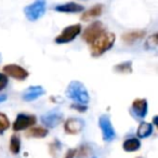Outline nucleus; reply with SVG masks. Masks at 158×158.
<instances>
[{
	"label": "nucleus",
	"mask_w": 158,
	"mask_h": 158,
	"mask_svg": "<svg viewBox=\"0 0 158 158\" xmlns=\"http://www.w3.org/2000/svg\"><path fill=\"white\" fill-rule=\"evenodd\" d=\"M66 97L76 102V104H88L90 97L84 85L79 81H72L66 88Z\"/></svg>",
	"instance_id": "1"
},
{
	"label": "nucleus",
	"mask_w": 158,
	"mask_h": 158,
	"mask_svg": "<svg viewBox=\"0 0 158 158\" xmlns=\"http://www.w3.org/2000/svg\"><path fill=\"white\" fill-rule=\"evenodd\" d=\"M115 41H116V35L113 32H104L100 38H97L92 44H91V55L92 57H100L110 51L113 48Z\"/></svg>",
	"instance_id": "2"
},
{
	"label": "nucleus",
	"mask_w": 158,
	"mask_h": 158,
	"mask_svg": "<svg viewBox=\"0 0 158 158\" xmlns=\"http://www.w3.org/2000/svg\"><path fill=\"white\" fill-rule=\"evenodd\" d=\"M47 2L46 0H35L33 3L24 8V14L26 19L30 22H36L41 19L46 13Z\"/></svg>",
	"instance_id": "3"
},
{
	"label": "nucleus",
	"mask_w": 158,
	"mask_h": 158,
	"mask_svg": "<svg viewBox=\"0 0 158 158\" xmlns=\"http://www.w3.org/2000/svg\"><path fill=\"white\" fill-rule=\"evenodd\" d=\"M104 32H106V28L104 27L102 22H93L82 32V39L89 44H92L97 38H100Z\"/></svg>",
	"instance_id": "4"
},
{
	"label": "nucleus",
	"mask_w": 158,
	"mask_h": 158,
	"mask_svg": "<svg viewBox=\"0 0 158 158\" xmlns=\"http://www.w3.org/2000/svg\"><path fill=\"white\" fill-rule=\"evenodd\" d=\"M81 32V25L79 24H75V25H70L65 27L61 31L59 35L55 38V43L57 44H65L70 43V42L74 41L77 37Z\"/></svg>",
	"instance_id": "5"
},
{
	"label": "nucleus",
	"mask_w": 158,
	"mask_h": 158,
	"mask_svg": "<svg viewBox=\"0 0 158 158\" xmlns=\"http://www.w3.org/2000/svg\"><path fill=\"white\" fill-rule=\"evenodd\" d=\"M99 126L102 131V138L105 142H112L116 138V131L108 115L103 114L99 117Z\"/></svg>",
	"instance_id": "6"
},
{
	"label": "nucleus",
	"mask_w": 158,
	"mask_h": 158,
	"mask_svg": "<svg viewBox=\"0 0 158 158\" xmlns=\"http://www.w3.org/2000/svg\"><path fill=\"white\" fill-rule=\"evenodd\" d=\"M37 123V117L32 114H24L21 113L16 116L14 123L12 125V129L14 131H22L30 128Z\"/></svg>",
	"instance_id": "7"
},
{
	"label": "nucleus",
	"mask_w": 158,
	"mask_h": 158,
	"mask_svg": "<svg viewBox=\"0 0 158 158\" xmlns=\"http://www.w3.org/2000/svg\"><path fill=\"white\" fill-rule=\"evenodd\" d=\"M3 71L7 75L17 80V81H24L29 77V73L25 68L16 64H9L3 67Z\"/></svg>",
	"instance_id": "8"
},
{
	"label": "nucleus",
	"mask_w": 158,
	"mask_h": 158,
	"mask_svg": "<svg viewBox=\"0 0 158 158\" xmlns=\"http://www.w3.org/2000/svg\"><path fill=\"white\" fill-rule=\"evenodd\" d=\"M41 122L48 128H54L63 122V114L59 110H51L42 115Z\"/></svg>",
	"instance_id": "9"
},
{
	"label": "nucleus",
	"mask_w": 158,
	"mask_h": 158,
	"mask_svg": "<svg viewBox=\"0 0 158 158\" xmlns=\"http://www.w3.org/2000/svg\"><path fill=\"white\" fill-rule=\"evenodd\" d=\"M147 114V101L146 99H135L131 104V115L138 121H141Z\"/></svg>",
	"instance_id": "10"
},
{
	"label": "nucleus",
	"mask_w": 158,
	"mask_h": 158,
	"mask_svg": "<svg viewBox=\"0 0 158 158\" xmlns=\"http://www.w3.org/2000/svg\"><path fill=\"white\" fill-rule=\"evenodd\" d=\"M84 127V121L78 117H70V118L66 119L65 124H64V129L65 132L68 135H77V133L81 132L82 129Z\"/></svg>",
	"instance_id": "11"
},
{
	"label": "nucleus",
	"mask_w": 158,
	"mask_h": 158,
	"mask_svg": "<svg viewBox=\"0 0 158 158\" xmlns=\"http://www.w3.org/2000/svg\"><path fill=\"white\" fill-rule=\"evenodd\" d=\"M44 94H46V90L42 86H30L23 92L22 99L25 101H34Z\"/></svg>",
	"instance_id": "12"
},
{
	"label": "nucleus",
	"mask_w": 158,
	"mask_h": 158,
	"mask_svg": "<svg viewBox=\"0 0 158 158\" xmlns=\"http://www.w3.org/2000/svg\"><path fill=\"white\" fill-rule=\"evenodd\" d=\"M146 35V30L144 29H135V30H131V31L124 32L121 35V40L124 42L126 44H133L135 42H138L139 40H142Z\"/></svg>",
	"instance_id": "13"
},
{
	"label": "nucleus",
	"mask_w": 158,
	"mask_h": 158,
	"mask_svg": "<svg viewBox=\"0 0 158 158\" xmlns=\"http://www.w3.org/2000/svg\"><path fill=\"white\" fill-rule=\"evenodd\" d=\"M54 10L60 13H80L84 11V6L76 2H66V3L55 6Z\"/></svg>",
	"instance_id": "14"
},
{
	"label": "nucleus",
	"mask_w": 158,
	"mask_h": 158,
	"mask_svg": "<svg viewBox=\"0 0 158 158\" xmlns=\"http://www.w3.org/2000/svg\"><path fill=\"white\" fill-rule=\"evenodd\" d=\"M102 12H103V4H95V6H91L89 10L84 11L80 16V19L84 22H88L90 19L100 16Z\"/></svg>",
	"instance_id": "15"
},
{
	"label": "nucleus",
	"mask_w": 158,
	"mask_h": 158,
	"mask_svg": "<svg viewBox=\"0 0 158 158\" xmlns=\"http://www.w3.org/2000/svg\"><path fill=\"white\" fill-rule=\"evenodd\" d=\"M153 133V125L151 123H146V122H142L138 127L137 135L140 139H144V138H148Z\"/></svg>",
	"instance_id": "16"
},
{
	"label": "nucleus",
	"mask_w": 158,
	"mask_h": 158,
	"mask_svg": "<svg viewBox=\"0 0 158 158\" xmlns=\"http://www.w3.org/2000/svg\"><path fill=\"white\" fill-rule=\"evenodd\" d=\"M141 148V141L137 138H129L122 144V148L126 152H137Z\"/></svg>",
	"instance_id": "17"
},
{
	"label": "nucleus",
	"mask_w": 158,
	"mask_h": 158,
	"mask_svg": "<svg viewBox=\"0 0 158 158\" xmlns=\"http://www.w3.org/2000/svg\"><path fill=\"white\" fill-rule=\"evenodd\" d=\"M49 131L43 127H34L30 128L29 130L26 132V137L30 138H46L48 135Z\"/></svg>",
	"instance_id": "18"
},
{
	"label": "nucleus",
	"mask_w": 158,
	"mask_h": 158,
	"mask_svg": "<svg viewBox=\"0 0 158 158\" xmlns=\"http://www.w3.org/2000/svg\"><path fill=\"white\" fill-rule=\"evenodd\" d=\"M114 71L117 73H120V74H129V73L132 72V63L129 60L120 63L115 66Z\"/></svg>",
	"instance_id": "19"
},
{
	"label": "nucleus",
	"mask_w": 158,
	"mask_h": 158,
	"mask_svg": "<svg viewBox=\"0 0 158 158\" xmlns=\"http://www.w3.org/2000/svg\"><path fill=\"white\" fill-rule=\"evenodd\" d=\"M10 152L14 155H17L21 151V139L16 135H13L10 138V144H9Z\"/></svg>",
	"instance_id": "20"
},
{
	"label": "nucleus",
	"mask_w": 158,
	"mask_h": 158,
	"mask_svg": "<svg viewBox=\"0 0 158 158\" xmlns=\"http://www.w3.org/2000/svg\"><path fill=\"white\" fill-rule=\"evenodd\" d=\"M11 126L10 121H9L8 116L4 113L0 112V135L4 132L7 129H9Z\"/></svg>",
	"instance_id": "21"
},
{
	"label": "nucleus",
	"mask_w": 158,
	"mask_h": 158,
	"mask_svg": "<svg viewBox=\"0 0 158 158\" xmlns=\"http://www.w3.org/2000/svg\"><path fill=\"white\" fill-rule=\"evenodd\" d=\"M145 48L148 50H155L157 48V33L150 35V38L145 43Z\"/></svg>",
	"instance_id": "22"
},
{
	"label": "nucleus",
	"mask_w": 158,
	"mask_h": 158,
	"mask_svg": "<svg viewBox=\"0 0 158 158\" xmlns=\"http://www.w3.org/2000/svg\"><path fill=\"white\" fill-rule=\"evenodd\" d=\"M9 83V79L6 74L3 73H0V90H3L7 87Z\"/></svg>",
	"instance_id": "23"
},
{
	"label": "nucleus",
	"mask_w": 158,
	"mask_h": 158,
	"mask_svg": "<svg viewBox=\"0 0 158 158\" xmlns=\"http://www.w3.org/2000/svg\"><path fill=\"white\" fill-rule=\"evenodd\" d=\"M73 108L76 109L77 111H79V112H84V111L87 110V106H82V104H73Z\"/></svg>",
	"instance_id": "24"
},
{
	"label": "nucleus",
	"mask_w": 158,
	"mask_h": 158,
	"mask_svg": "<svg viewBox=\"0 0 158 158\" xmlns=\"http://www.w3.org/2000/svg\"><path fill=\"white\" fill-rule=\"evenodd\" d=\"M76 153H77V150H68L64 158H74Z\"/></svg>",
	"instance_id": "25"
},
{
	"label": "nucleus",
	"mask_w": 158,
	"mask_h": 158,
	"mask_svg": "<svg viewBox=\"0 0 158 158\" xmlns=\"http://www.w3.org/2000/svg\"><path fill=\"white\" fill-rule=\"evenodd\" d=\"M6 100H7V95L0 94V103H1V102H4Z\"/></svg>",
	"instance_id": "26"
},
{
	"label": "nucleus",
	"mask_w": 158,
	"mask_h": 158,
	"mask_svg": "<svg viewBox=\"0 0 158 158\" xmlns=\"http://www.w3.org/2000/svg\"><path fill=\"white\" fill-rule=\"evenodd\" d=\"M157 118H158L157 116H155L154 118H153V123H154L155 125H157V124H158V123H157Z\"/></svg>",
	"instance_id": "27"
},
{
	"label": "nucleus",
	"mask_w": 158,
	"mask_h": 158,
	"mask_svg": "<svg viewBox=\"0 0 158 158\" xmlns=\"http://www.w3.org/2000/svg\"><path fill=\"white\" fill-rule=\"evenodd\" d=\"M0 61H1V55H0Z\"/></svg>",
	"instance_id": "28"
},
{
	"label": "nucleus",
	"mask_w": 158,
	"mask_h": 158,
	"mask_svg": "<svg viewBox=\"0 0 158 158\" xmlns=\"http://www.w3.org/2000/svg\"><path fill=\"white\" fill-rule=\"evenodd\" d=\"M137 158H142V157H137Z\"/></svg>",
	"instance_id": "29"
},
{
	"label": "nucleus",
	"mask_w": 158,
	"mask_h": 158,
	"mask_svg": "<svg viewBox=\"0 0 158 158\" xmlns=\"http://www.w3.org/2000/svg\"><path fill=\"white\" fill-rule=\"evenodd\" d=\"M92 158H95V157H92Z\"/></svg>",
	"instance_id": "30"
}]
</instances>
